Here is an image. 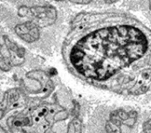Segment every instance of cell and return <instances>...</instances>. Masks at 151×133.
I'll use <instances>...</instances> for the list:
<instances>
[{
    "label": "cell",
    "mask_w": 151,
    "mask_h": 133,
    "mask_svg": "<svg viewBox=\"0 0 151 133\" xmlns=\"http://www.w3.org/2000/svg\"><path fill=\"white\" fill-rule=\"evenodd\" d=\"M142 113L130 107H106L98 116V133H137Z\"/></svg>",
    "instance_id": "cell-2"
},
{
    "label": "cell",
    "mask_w": 151,
    "mask_h": 133,
    "mask_svg": "<svg viewBox=\"0 0 151 133\" xmlns=\"http://www.w3.org/2000/svg\"><path fill=\"white\" fill-rule=\"evenodd\" d=\"M129 4L134 6L132 9L142 12V15L148 20L147 22L151 27V2H131Z\"/></svg>",
    "instance_id": "cell-3"
},
{
    "label": "cell",
    "mask_w": 151,
    "mask_h": 133,
    "mask_svg": "<svg viewBox=\"0 0 151 133\" xmlns=\"http://www.w3.org/2000/svg\"><path fill=\"white\" fill-rule=\"evenodd\" d=\"M137 133H151V112L142 113L141 123Z\"/></svg>",
    "instance_id": "cell-4"
},
{
    "label": "cell",
    "mask_w": 151,
    "mask_h": 133,
    "mask_svg": "<svg viewBox=\"0 0 151 133\" xmlns=\"http://www.w3.org/2000/svg\"><path fill=\"white\" fill-rule=\"evenodd\" d=\"M71 70L97 88L151 103V27L109 9L83 14L66 42Z\"/></svg>",
    "instance_id": "cell-1"
}]
</instances>
